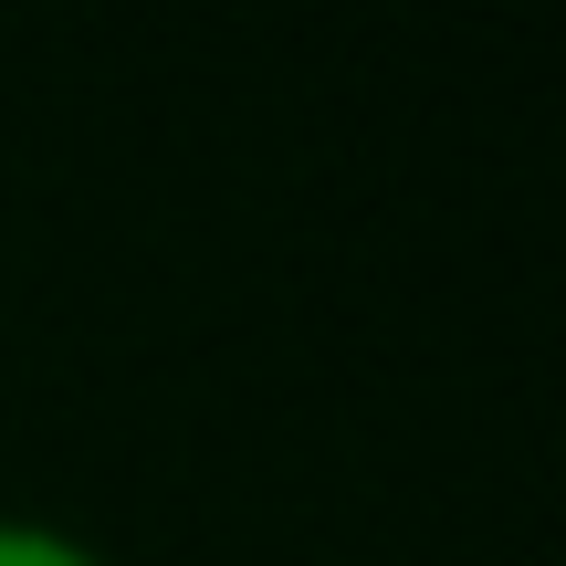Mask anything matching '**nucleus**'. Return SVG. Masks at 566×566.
<instances>
[{"mask_svg":"<svg viewBox=\"0 0 566 566\" xmlns=\"http://www.w3.org/2000/svg\"><path fill=\"white\" fill-rule=\"evenodd\" d=\"M0 566H105V556L53 514H0Z\"/></svg>","mask_w":566,"mask_h":566,"instance_id":"obj_1","label":"nucleus"}]
</instances>
